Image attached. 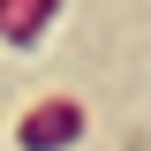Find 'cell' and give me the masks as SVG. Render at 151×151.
I'll list each match as a JSON object with an SVG mask.
<instances>
[{
	"label": "cell",
	"instance_id": "6da1fadb",
	"mask_svg": "<svg viewBox=\"0 0 151 151\" xmlns=\"http://www.w3.org/2000/svg\"><path fill=\"white\" fill-rule=\"evenodd\" d=\"M76 136H83V106H76V98H38V106L23 113L15 144L23 151H68Z\"/></svg>",
	"mask_w": 151,
	"mask_h": 151
}]
</instances>
